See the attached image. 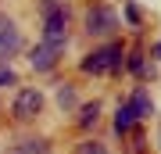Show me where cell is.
I'll list each match as a JSON object with an SVG mask.
<instances>
[{"instance_id":"ba28073f","label":"cell","mask_w":161,"mask_h":154,"mask_svg":"<svg viewBox=\"0 0 161 154\" xmlns=\"http://www.w3.org/2000/svg\"><path fill=\"white\" fill-rule=\"evenodd\" d=\"M7 154H50V143L47 140H22V143H14Z\"/></svg>"},{"instance_id":"277c9868","label":"cell","mask_w":161,"mask_h":154,"mask_svg":"<svg viewBox=\"0 0 161 154\" xmlns=\"http://www.w3.org/2000/svg\"><path fill=\"white\" fill-rule=\"evenodd\" d=\"M40 111H43V93H40V90H22V93L14 97V118L29 122V118H36Z\"/></svg>"},{"instance_id":"6da1fadb","label":"cell","mask_w":161,"mask_h":154,"mask_svg":"<svg viewBox=\"0 0 161 154\" xmlns=\"http://www.w3.org/2000/svg\"><path fill=\"white\" fill-rule=\"evenodd\" d=\"M43 14H47L43 18V43L64 54V43H68V11L58 7L54 0H47V4H43Z\"/></svg>"},{"instance_id":"5bb4252c","label":"cell","mask_w":161,"mask_h":154,"mask_svg":"<svg viewBox=\"0 0 161 154\" xmlns=\"http://www.w3.org/2000/svg\"><path fill=\"white\" fill-rule=\"evenodd\" d=\"M129 68H132V72H140V75H143V61H140V54H132V57H129Z\"/></svg>"},{"instance_id":"7a4b0ae2","label":"cell","mask_w":161,"mask_h":154,"mask_svg":"<svg viewBox=\"0 0 161 154\" xmlns=\"http://www.w3.org/2000/svg\"><path fill=\"white\" fill-rule=\"evenodd\" d=\"M122 43H108V47H100V50H93L86 54V61H82V72H90V75H108V72H118L122 68Z\"/></svg>"},{"instance_id":"52a82bcc","label":"cell","mask_w":161,"mask_h":154,"mask_svg":"<svg viewBox=\"0 0 161 154\" xmlns=\"http://www.w3.org/2000/svg\"><path fill=\"white\" fill-rule=\"evenodd\" d=\"M129 108H132L136 118H147V115H154V100H150V93L143 90V86H136L132 97H129Z\"/></svg>"},{"instance_id":"30bf717a","label":"cell","mask_w":161,"mask_h":154,"mask_svg":"<svg viewBox=\"0 0 161 154\" xmlns=\"http://www.w3.org/2000/svg\"><path fill=\"white\" fill-rule=\"evenodd\" d=\"M97 118H100V104L93 100V104H86V108H82V115H79V126H82V129H90V126H97Z\"/></svg>"},{"instance_id":"4fadbf2b","label":"cell","mask_w":161,"mask_h":154,"mask_svg":"<svg viewBox=\"0 0 161 154\" xmlns=\"http://www.w3.org/2000/svg\"><path fill=\"white\" fill-rule=\"evenodd\" d=\"M14 83H18V75L11 68H0V86H14Z\"/></svg>"},{"instance_id":"8fae6325","label":"cell","mask_w":161,"mask_h":154,"mask_svg":"<svg viewBox=\"0 0 161 154\" xmlns=\"http://www.w3.org/2000/svg\"><path fill=\"white\" fill-rule=\"evenodd\" d=\"M58 104H61V108H72V104H75V90H72V86H61V90H58Z\"/></svg>"},{"instance_id":"5b68a950","label":"cell","mask_w":161,"mask_h":154,"mask_svg":"<svg viewBox=\"0 0 161 154\" xmlns=\"http://www.w3.org/2000/svg\"><path fill=\"white\" fill-rule=\"evenodd\" d=\"M22 50V32H18V25L11 22L7 14H0V57H11V54H18Z\"/></svg>"},{"instance_id":"3957f363","label":"cell","mask_w":161,"mask_h":154,"mask_svg":"<svg viewBox=\"0 0 161 154\" xmlns=\"http://www.w3.org/2000/svg\"><path fill=\"white\" fill-rule=\"evenodd\" d=\"M115 29H118V14L108 4H93L86 11V32L90 36H111Z\"/></svg>"},{"instance_id":"9c48e42d","label":"cell","mask_w":161,"mask_h":154,"mask_svg":"<svg viewBox=\"0 0 161 154\" xmlns=\"http://www.w3.org/2000/svg\"><path fill=\"white\" fill-rule=\"evenodd\" d=\"M132 122H136L132 108H129V104H122L118 115H115V133H129V129H132Z\"/></svg>"},{"instance_id":"8992f818","label":"cell","mask_w":161,"mask_h":154,"mask_svg":"<svg viewBox=\"0 0 161 154\" xmlns=\"http://www.w3.org/2000/svg\"><path fill=\"white\" fill-rule=\"evenodd\" d=\"M58 57H61V50H54V47L40 43V47L32 50V57H29V61H32V68H36V72H50L54 65H58Z\"/></svg>"},{"instance_id":"7c38bea8","label":"cell","mask_w":161,"mask_h":154,"mask_svg":"<svg viewBox=\"0 0 161 154\" xmlns=\"http://www.w3.org/2000/svg\"><path fill=\"white\" fill-rule=\"evenodd\" d=\"M79 154H108V151H104V143L90 140V143H79Z\"/></svg>"}]
</instances>
